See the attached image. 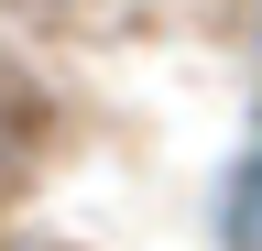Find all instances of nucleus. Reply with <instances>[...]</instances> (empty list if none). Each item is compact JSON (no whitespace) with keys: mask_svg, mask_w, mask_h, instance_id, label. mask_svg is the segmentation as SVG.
<instances>
[{"mask_svg":"<svg viewBox=\"0 0 262 251\" xmlns=\"http://www.w3.org/2000/svg\"><path fill=\"white\" fill-rule=\"evenodd\" d=\"M33 153H44V99H33V87L0 66V197L33 175Z\"/></svg>","mask_w":262,"mask_h":251,"instance_id":"obj_1","label":"nucleus"},{"mask_svg":"<svg viewBox=\"0 0 262 251\" xmlns=\"http://www.w3.org/2000/svg\"><path fill=\"white\" fill-rule=\"evenodd\" d=\"M33 11H66V0H33Z\"/></svg>","mask_w":262,"mask_h":251,"instance_id":"obj_2","label":"nucleus"},{"mask_svg":"<svg viewBox=\"0 0 262 251\" xmlns=\"http://www.w3.org/2000/svg\"><path fill=\"white\" fill-rule=\"evenodd\" d=\"M0 251H33V240H0Z\"/></svg>","mask_w":262,"mask_h":251,"instance_id":"obj_3","label":"nucleus"}]
</instances>
